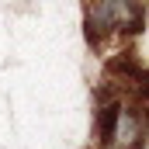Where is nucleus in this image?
I'll list each match as a JSON object with an SVG mask.
<instances>
[{"instance_id":"f257e3e1","label":"nucleus","mask_w":149,"mask_h":149,"mask_svg":"<svg viewBox=\"0 0 149 149\" xmlns=\"http://www.w3.org/2000/svg\"><path fill=\"white\" fill-rule=\"evenodd\" d=\"M146 21L142 0H87V35L94 45L108 38H139Z\"/></svg>"},{"instance_id":"f03ea898","label":"nucleus","mask_w":149,"mask_h":149,"mask_svg":"<svg viewBox=\"0 0 149 149\" xmlns=\"http://www.w3.org/2000/svg\"><path fill=\"white\" fill-rule=\"evenodd\" d=\"M128 149H146V132H142V135H139V139H135V142H132Z\"/></svg>"}]
</instances>
